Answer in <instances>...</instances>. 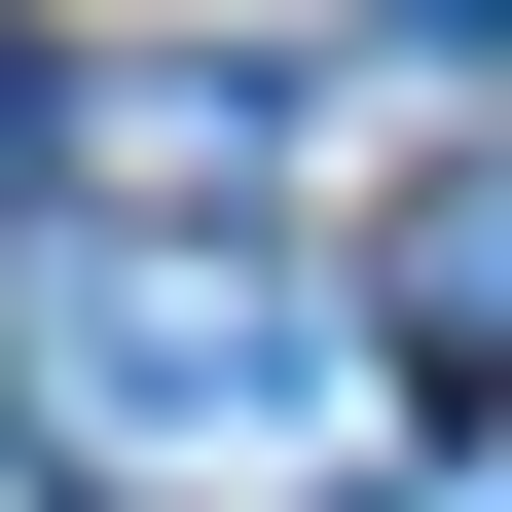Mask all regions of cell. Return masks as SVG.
<instances>
[{"instance_id":"obj_1","label":"cell","mask_w":512,"mask_h":512,"mask_svg":"<svg viewBox=\"0 0 512 512\" xmlns=\"http://www.w3.org/2000/svg\"><path fill=\"white\" fill-rule=\"evenodd\" d=\"M0 403L74 439V476H330L366 330H330V293L220 220V183H183L147 256H37V293H0Z\"/></svg>"},{"instance_id":"obj_4","label":"cell","mask_w":512,"mask_h":512,"mask_svg":"<svg viewBox=\"0 0 512 512\" xmlns=\"http://www.w3.org/2000/svg\"><path fill=\"white\" fill-rule=\"evenodd\" d=\"M403 37H439V74H512V0H403Z\"/></svg>"},{"instance_id":"obj_3","label":"cell","mask_w":512,"mask_h":512,"mask_svg":"<svg viewBox=\"0 0 512 512\" xmlns=\"http://www.w3.org/2000/svg\"><path fill=\"white\" fill-rule=\"evenodd\" d=\"M37 147H74V110H37V37H0V220H37Z\"/></svg>"},{"instance_id":"obj_2","label":"cell","mask_w":512,"mask_h":512,"mask_svg":"<svg viewBox=\"0 0 512 512\" xmlns=\"http://www.w3.org/2000/svg\"><path fill=\"white\" fill-rule=\"evenodd\" d=\"M403 330H439V366H512V183H439V220H403Z\"/></svg>"}]
</instances>
